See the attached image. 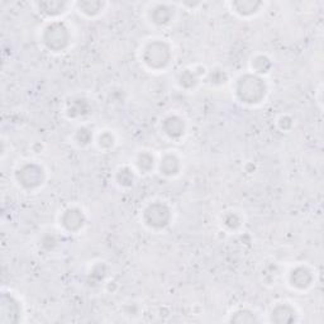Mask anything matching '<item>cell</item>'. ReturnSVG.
Instances as JSON below:
<instances>
[{"label":"cell","instance_id":"cell-1","mask_svg":"<svg viewBox=\"0 0 324 324\" xmlns=\"http://www.w3.org/2000/svg\"><path fill=\"white\" fill-rule=\"evenodd\" d=\"M237 92L246 103H258L265 96V84L256 76H244L238 82Z\"/></svg>","mask_w":324,"mask_h":324},{"label":"cell","instance_id":"cell-2","mask_svg":"<svg viewBox=\"0 0 324 324\" xmlns=\"http://www.w3.org/2000/svg\"><path fill=\"white\" fill-rule=\"evenodd\" d=\"M69 41V33L65 25L61 23H53L47 28L45 35V42L52 50H62Z\"/></svg>","mask_w":324,"mask_h":324},{"label":"cell","instance_id":"cell-3","mask_svg":"<svg viewBox=\"0 0 324 324\" xmlns=\"http://www.w3.org/2000/svg\"><path fill=\"white\" fill-rule=\"evenodd\" d=\"M169 47L165 43H151L145 52V61L152 68H162L169 62Z\"/></svg>","mask_w":324,"mask_h":324},{"label":"cell","instance_id":"cell-4","mask_svg":"<svg viewBox=\"0 0 324 324\" xmlns=\"http://www.w3.org/2000/svg\"><path fill=\"white\" fill-rule=\"evenodd\" d=\"M146 220L150 225L156 228L165 227L169 222L170 212L165 205L162 204H153L146 210Z\"/></svg>","mask_w":324,"mask_h":324},{"label":"cell","instance_id":"cell-5","mask_svg":"<svg viewBox=\"0 0 324 324\" xmlns=\"http://www.w3.org/2000/svg\"><path fill=\"white\" fill-rule=\"evenodd\" d=\"M19 180L22 179V184L27 187H35L42 182L43 172L42 169L38 166L30 165V166H25L22 171H19Z\"/></svg>","mask_w":324,"mask_h":324},{"label":"cell","instance_id":"cell-6","mask_svg":"<svg viewBox=\"0 0 324 324\" xmlns=\"http://www.w3.org/2000/svg\"><path fill=\"white\" fill-rule=\"evenodd\" d=\"M84 223V218L79 210H69L66 214L63 215V225L68 228L69 231H76L81 227Z\"/></svg>","mask_w":324,"mask_h":324},{"label":"cell","instance_id":"cell-7","mask_svg":"<svg viewBox=\"0 0 324 324\" xmlns=\"http://www.w3.org/2000/svg\"><path fill=\"white\" fill-rule=\"evenodd\" d=\"M293 285L298 287H307L312 281V275L307 269H298L291 275Z\"/></svg>","mask_w":324,"mask_h":324},{"label":"cell","instance_id":"cell-8","mask_svg":"<svg viewBox=\"0 0 324 324\" xmlns=\"http://www.w3.org/2000/svg\"><path fill=\"white\" fill-rule=\"evenodd\" d=\"M165 131L169 133L170 136L172 137H177L182 133L184 131V123H182L181 119L176 117H171V118H167L165 120Z\"/></svg>","mask_w":324,"mask_h":324},{"label":"cell","instance_id":"cell-9","mask_svg":"<svg viewBox=\"0 0 324 324\" xmlns=\"http://www.w3.org/2000/svg\"><path fill=\"white\" fill-rule=\"evenodd\" d=\"M170 18H171V9L165 7V5L157 7L155 9V12H153V19H155V22L158 23V24L169 22Z\"/></svg>","mask_w":324,"mask_h":324},{"label":"cell","instance_id":"cell-10","mask_svg":"<svg viewBox=\"0 0 324 324\" xmlns=\"http://www.w3.org/2000/svg\"><path fill=\"white\" fill-rule=\"evenodd\" d=\"M179 169V161L174 157V156H167L161 164V170H164L165 174H175Z\"/></svg>","mask_w":324,"mask_h":324},{"label":"cell","instance_id":"cell-11","mask_svg":"<svg viewBox=\"0 0 324 324\" xmlns=\"http://www.w3.org/2000/svg\"><path fill=\"white\" fill-rule=\"evenodd\" d=\"M235 7L236 9L238 10L240 13H252V12H256L257 8L260 7V3H253V2H243V3H235Z\"/></svg>","mask_w":324,"mask_h":324},{"label":"cell","instance_id":"cell-12","mask_svg":"<svg viewBox=\"0 0 324 324\" xmlns=\"http://www.w3.org/2000/svg\"><path fill=\"white\" fill-rule=\"evenodd\" d=\"M102 4L100 3H90V2H84L80 3V8L84 10L85 13H89V14H92V13H96L98 10L100 9Z\"/></svg>","mask_w":324,"mask_h":324}]
</instances>
